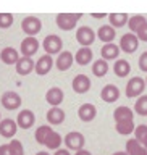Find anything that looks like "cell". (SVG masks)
I'll use <instances>...</instances> for the list:
<instances>
[{
  "label": "cell",
  "instance_id": "cell-1",
  "mask_svg": "<svg viewBox=\"0 0 147 155\" xmlns=\"http://www.w3.org/2000/svg\"><path fill=\"white\" fill-rule=\"evenodd\" d=\"M42 47H44V50H45L47 55H55V53H60L63 52L62 48H63V41H62V37L60 36H57V34H48V36L44 39V42H42Z\"/></svg>",
  "mask_w": 147,
  "mask_h": 155
},
{
  "label": "cell",
  "instance_id": "cell-2",
  "mask_svg": "<svg viewBox=\"0 0 147 155\" xmlns=\"http://www.w3.org/2000/svg\"><path fill=\"white\" fill-rule=\"evenodd\" d=\"M82 15L79 13H60L57 15L55 21H57V26L63 29V31H71V29L76 28V23L79 21V18Z\"/></svg>",
  "mask_w": 147,
  "mask_h": 155
},
{
  "label": "cell",
  "instance_id": "cell-3",
  "mask_svg": "<svg viewBox=\"0 0 147 155\" xmlns=\"http://www.w3.org/2000/svg\"><path fill=\"white\" fill-rule=\"evenodd\" d=\"M145 89V81L139 76L131 78L126 84V97L128 99H134V97H141Z\"/></svg>",
  "mask_w": 147,
  "mask_h": 155
},
{
  "label": "cell",
  "instance_id": "cell-4",
  "mask_svg": "<svg viewBox=\"0 0 147 155\" xmlns=\"http://www.w3.org/2000/svg\"><path fill=\"white\" fill-rule=\"evenodd\" d=\"M84 136H82L81 133H78V131H70L65 139H63V144L66 145L68 150H75V152H78V150H81L82 147H84Z\"/></svg>",
  "mask_w": 147,
  "mask_h": 155
},
{
  "label": "cell",
  "instance_id": "cell-5",
  "mask_svg": "<svg viewBox=\"0 0 147 155\" xmlns=\"http://www.w3.org/2000/svg\"><path fill=\"white\" fill-rule=\"evenodd\" d=\"M118 47H120L125 53H134L136 50H138V47H139V39H138V36H136V34H133V32H126V34H123V36H121Z\"/></svg>",
  "mask_w": 147,
  "mask_h": 155
},
{
  "label": "cell",
  "instance_id": "cell-6",
  "mask_svg": "<svg viewBox=\"0 0 147 155\" xmlns=\"http://www.w3.org/2000/svg\"><path fill=\"white\" fill-rule=\"evenodd\" d=\"M21 28H23V31L28 34V37H34L36 34L41 32L42 21L37 16H26L21 21Z\"/></svg>",
  "mask_w": 147,
  "mask_h": 155
},
{
  "label": "cell",
  "instance_id": "cell-7",
  "mask_svg": "<svg viewBox=\"0 0 147 155\" xmlns=\"http://www.w3.org/2000/svg\"><path fill=\"white\" fill-rule=\"evenodd\" d=\"M0 102H2V105L7 110H18V107L21 105V97H19V94H16V92H13V91H7L2 94Z\"/></svg>",
  "mask_w": 147,
  "mask_h": 155
},
{
  "label": "cell",
  "instance_id": "cell-8",
  "mask_svg": "<svg viewBox=\"0 0 147 155\" xmlns=\"http://www.w3.org/2000/svg\"><path fill=\"white\" fill-rule=\"evenodd\" d=\"M76 41L81 44V47H89L95 41V32L89 26H82L76 31Z\"/></svg>",
  "mask_w": 147,
  "mask_h": 155
},
{
  "label": "cell",
  "instance_id": "cell-9",
  "mask_svg": "<svg viewBox=\"0 0 147 155\" xmlns=\"http://www.w3.org/2000/svg\"><path fill=\"white\" fill-rule=\"evenodd\" d=\"M39 50V41L36 37H26L21 41V45H19V52L23 53V57L31 58L34 53H37Z\"/></svg>",
  "mask_w": 147,
  "mask_h": 155
},
{
  "label": "cell",
  "instance_id": "cell-10",
  "mask_svg": "<svg viewBox=\"0 0 147 155\" xmlns=\"http://www.w3.org/2000/svg\"><path fill=\"white\" fill-rule=\"evenodd\" d=\"M15 121H16L18 128L29 129V128L34 124V121H36V115H34L31 110L24 108V110H21V111L18 113V116H16V120H15Z\"/></svg>",
  "mask_w": 147,
  "mask_h": 155
},
{
  "label": "cell",
  "instance_id": "cell-11",
  "mask_svg": "<svg viewBox=\"0 0 147 155\" xmlns=\"http://www.w3.org/2000/svg\"><path fill=\"white\" fill-rule=\"evenodd\" d=\"M16 129H18V124L15 120L5 118V120L0 121V136H2V137L13 139V136L16 134Z\"/></svg>",
  "mask_w": 147,
  "mask_h": 155
},
{
  "label": "cell",
  "instance_id": "cell-12",
  "mask_svg": "<svg viewBox=\"0 0 147 155\" xmlns=\"http://www.w3.org/2000/svg\"><path fill=\"white\" fill-rule=\"evenodd\" d=\"M52 68H53V58L45 53V55H42L36 61V68H34V71H36L39 76H45V74L50 73Z\"/></svg>",
  "mask_w": 147,
  "mask_h": 155
},
{
  "label": "cell",
  "instance_id": "cell-13",
  "mask_svg": "<svg viewBox=\"0 0 147 155\" xmlns=\"http://www.w3.org/2000/svg\"><path fill=\"white\" fill-rule=\"evenodd\" d=\"M71 86H73V91L76 94H86L91 89V79L86 74H76Z\"/></svg>",
  "mask_w": 147,
  "mask_h": 155
},
{
  "label": "cell",
  "instance_id": "cell-14",
  "mask_svg": "<svg viewBox=\"0 0 147 155\" xmlns=\"http://www.w3.org/2000/svg\"><path fill=\"white\" fill-rule=\"evenodd\" d=\"M100 97L104 102H107V104H115V102L120 99V89L115 84H107V86H104V89H102Z\"/></svg>",
  "mask_w": 147,
  "mask_h": 155
},
{
  "label": "cell",
  "instance_id": "cell-15",
  "mask_svg": "<svg viewBox=\"0 0 147 155\" xmlns=\"http://www.w3.org/2000/svg\"><path fill=\"white\" fill-rule=\"evenodd\" d=\"M95 115H97V108H95V105H92V104H82L79 108H78V116H79V120L84 121V123L92 121L95 118Z\"/></svg>",
  "mask_w": 147,
  "mask_h": 155
},
{
  "label": "cell",
  "instance_id": "cell-16",
  "mask_svg": "<svg viewBox=\"0 0 147 155\" xmlns=\"http://www.w3.org/2000/svg\"><path fill=\"white\" fill-rule=\"evenodd\" d=\"M16 73L19 76H28L31 71H34L36 68V61H32V58H28V57H21L16 63Z\"/></svg>",
  "mask_w": 147,
  "mask_h": 155
},
{
  "label": "cell",
  "instance_id": "cell-17",
  "mask_svg": "<svg viewBox=\"0 0 147 155\" xmlns=\"http://www.w3.org/2000/svg\"><path fill=\"white\" fill-rule=\"evenodd\" d=\"M63 99H65V94H63V91L60 87H50V89L45 92V100H47V104L52 105V107H58L63 102Z\"/></svg>",
  "mask_w": 147,
  "mask_h": 155
},
{
  "label": "cell",
  "instance_id": "cell-18",
  "mask_svg": "<svg viewBox=\"0 0 147 155\" xmlns=\"http://www.w3.org/2000/svg\"><path fill=\"white\" fill-rule=\"evenodd\" d=\"M19 58L21 57H19L18 50L13 47H5V48H2V52H0V60H2L5 65H16Z\"/></svg>",
  "mask_w": 147,
  "mask_h": 155
},
{
  "label": "cell",
  "instance_id": "cell-19",
  "mask_svg": "<svg viewBox=\"0 0 147 155\" xmlns=\"http://www.w3.org/2000/svg\"><path fill=\"white\" fill-rule=\"evenodd\" d=\"M73 61H75L73 53L68 52V50H63L60 55L57 57V70H58V71H66V70H70L71 65H73Z\"/></svg>",
  "mask_w": 147,
  "mask_h": 155
},
{
  "label": "cell",
  "instance_id": "cell-20",
  "mask_svg": "<svg viewBox=\"0 0 147 155\" xmlns=\"http://www.w3.org/2000/svg\"><path fill=\"white\" fill-rule=\"evenodd\" d=\"M100 55H102V60H118V55H120V47L116 44H104V47L100 48Z\"/></svg>",
  "mask_w": 147,
  "mask_h": 155
},
{
  "label": "cell",
  "instance_id": "cell-21",
  "mask_svg": "<svg viewBox=\"0 0 147 155\" xmlns=\"http://www.w3.org/2000/svg\"><path fill=\"white\" fill-rule=\"evenodd\" d=\"M92 58H94V53H92L91 47H81L79 50L75 53V61L81 66L89 65V63L92 61Z\"/></svg>",
  "mask_w": 147,
  "mask_h": 155
},
{
  "label": "cell",
  "instance_id": "cell-22",
  "mask_svg": "<svg viewBox=\"0 0 147 155\" xmlns=\"http://www.w3.org/2000/svg\"><path fill=\"white\" fill-rule=\"evenodd\" d=\"M115 36H116V31H115V28L110 26V24H104V26H100L97 29V37H99V41H102L104 44H112Z\"/></svg>",
  "mask_w": 147,
  "mask_h": 155
},
{
  "label": "cell",
  "instance_id": "cell-23",
  "mask_svg": "<svg viewBox=\"0 0 147 155\" xmlns=\"http://www.w3.org/2000/svg\"><path fill=\"white\" fill-rule=\"evenodd\" d=\"M113 118H115V123H120V121H128V120H133L134 118V111L126 105H121V107H116L115 111H113Z\"/></svg>",
  "mask_w": 147,
  "mask_h": 155
},
{
  "label": "cell",
  "instance_id": "cell-24",
  "mask_svg": "<svg viewBox=\"0 0 147 155\" xmlns=\"http://www.w3.org/2000/svg\"><path fill=\"white\" fill-rule=\"evenodd\" d=\"M113 71H115V74L118 76V78H126V76H129V73H131V65H129V61L125 60V58H118V60L115 61V65H113Z\"/></svg>",
  "mask_w": 147,
  "mask_h": 155
},
{
  "label": "cell",
  "instance_id": "cell-25",
  "mask_svg": "<svg viewBox=\"0 0 147 155\" xmlns=\"http://www.w3.org/2000/svg\"><path fill=\"white\" fill-rule=\"evenodd\" d=\"M47 121L50 124H62L63 121H65V111H63L60 107H52V108L47 111Z\"/></svg>",
  "mask_w": 147,
  "mask_h": 155
},
{
  "label": "cell",
  "instance_id": "cell-26",
  "mask_svg": "<svg viewBox=\"0 0 147 155\" xmlns=\"http://www.w3.org/2000/svg\"><path fill=\"white\" fill-rule=\"evenodd\" d=\"M128 155H147V149L144 147L142 144H139L136 139H129L126 142V150Z\"/></svg>",
  "mask_w": 147,
  "mask_h": 155
},
{
  "label": "cell",
  "instance_id": "cell-27",
  "mask_svg": "<svg viewBox=\"0 0 147 155\" xmlns=\"http://www.w3.org/2000/svg\"><path fill=\"white\" fill-rule=\"evenodd\" d=\"M145 24H147V18L145 16H142V15H134V16L129 18L128 28H129V31L133 34H138V31L141 28H144Z\"/></svg>",
  "mask_w": 147,
  "mask_h": 155
},
{
  "label": "cell",
  "instance_id": "cell-28",
  "mask_svg": "<svg viewBox=\"0 0 147 155\" xmlns=\"http://www.w3.org/2000/svg\"><path fill=\"white\" fill-rule=\"evenodd\" d=\"M62 144H63V137L58 133H55V131H52V133L47 136L45 142H44V145H45L47 149H50V150H58Z\"/></svg>",
  "mask_w": 147,
  "mask_h": 155
},
{
  "label": "cell",
  "instance_id": "cell-29",
  "mask_svg": "<svg viewBox=\"0 0 147 155\" xmlns=\"http://www.w3.org/2000/svg\"><path fill=\"white\" fill-rule=\"evenodd\" d=\"M109 21L112 28H123L125 24H128L129 16L126 13H112L109 15Z\"/></svg>",
  "mask_w": 147,
  "mask_h": 155
},
{
  "label": "cell",
  "instance_id": "cell-30",
  "mask_svg": "<svg viewBox=\"0 0 147 155\" xmlns=\"http://www.w3.org/2000/svg\"><path fill=\"white\" fill-rule=\"evenodd\" d=\"M115 129L116 133L121 136H128L131 133H134V120H128V121H120V123H115Z\"/></svg>",
  "mask_w": 147,
  "mask_h": 155
},
{
  "label": "cell",
  "instance_id": "cell-31",
  "mask_svg": "<svg viewBox=\"0 0 147 155\" xmlns=\"http://www.w3.org/2000/svg\"><path fill=\"white\" fill-rule=\"evenodd\" d=\"M92 73L97 76V78H102L105 76L107 73H109V63H107L105 60H95L94 63H92Z\"/></svg>",
  "mask_w": 147,
  "mask_h": 155
},
{
  "label": "cell",
  "instance_id": "cell-32",
  "mask_svg": "<svg viewBox=\"0 0 147 155\" xmlns=\"http://www.w3.org/2000/svg\"><path fill=\"white\" fill-rule=\"evenodd\" d=\"M52 128L50 126H47V124H42V126H39V128L36 129V134H34V137H36V140H37V144H42L44 145V142H45V139H47V136L52 133Z\"/></svg>",
  "mask_w": 147,
  "mask_h": 155
},
{
  "label": "cell",
  "instance_id": "cell-33",
  "mask_svg": "<svg viewBox=\"0 0 147 155\" xmlns=\"http://www.w3.org/2000/svg\"><path fill=\"white\" fill-rule=\"evenodd\" d=\"M134 111L141 116H147V95L142 94L141 97H138L134 104Z\"/></svg>",
  "mask_w": 147,
  "mask_h": 155
},
{
  "label": "cell",
  "instance_id": "cell-34",
  "mask_svg": "<svg viewBox=\"0 0 147 155\" xmlns=\"http://www.w3.org/2000/svg\"><path fill=\"white\" fill-rule=\"evenodd\" d=\"M8 152L10 155H24V147L18 139H12L8 144Z\"/></svg>",
  "mask_w": 147,
  "mask_h": 155
},
{
  "label": "cell",
  "instance_id": "cell-35",
  "mask_svg": "<svg viewBox=\"0 0 147 155\" xmlns=\"http://www.w3.org/2000/svg\"><path fill=\"white\" fill-rule=\"evenodd\" d=\"M134 139L139 144H144V140L147 139V124H139L134 129Z\"/></svg>",
  "mask_w": 147,
  "mask_h": 155
},
{
  "label": "cell",
  "instance_id": "cell-36",
  "mask_svg": "<svg viewBox=\"0 0 147 155\" xmlns=\"http://www.w3.org/2000/svg\"><path fill=\"white\" fill-rule=\"evenodd\" d=\"M13 24V15L10 13H0V28L8 29Z\"/></svg>",
  "mask_w": 147,
  "mask_h": 155
},
{
  "label": "cell",
  "instance_id": "cell-37",
  "mask_svg": "<svg viewBox=\"0 0 147 155\" xmlns=\"http://www.w3.org/2000/svg\"><path fill=\"white\" fill-rule=\"evenodd\" d=\"M139 68H141V71H144L147 73V50L144 53H141V57H139Z\"/></svg>",
  "mask_w": 147,
  "mask_h": 155
},
{
  "label": "cell",
  "instance_id": "cell-38",
  "mask_svg": "<svg viewBox=\"0 0 147 155\" xmlns=\"http://www.w3.org/2000/svg\"><path fill=\"white\" fill-rule=\"evenodd\" d=\"M136 36H138V39H139V41H142V42H147V24H145L144 28H141V29H139Z\"/></svg>",
  "mask_w": 147,
  "mask_h": 155
},
{
  "label": "cell",
  "instance_id": "cell-39",
  "mask_svg": "<svg viewBox=\"0 0 147 155\" xmlns=\"http://www.w3.org/2000/svg\"><path fill=\"white\" fill-rule=\"evenodd\" d=\"M0 155H10V152H8V144L0 145Z\"/></svg>",
  "mask_w": 147,
  "mask_h": 155
},
{
  "label": "cell",
  "instance_id": "cell-40",
  "mask_svg": "<svg viewBox=\"0 0 147 155\" xmlns=\"http://www.w3.org/2000/svg\"><path fill=\"white\" fill-rule=\"evenodd\" d=\"M53 155H71L70 153V150L68 149H58V150H55V153Z\"/></svg>",
  "mask_w": 147,
  "mask_h": 155
},
{
  "label": "cell",
  "instance_id": "cell-41",
  "mask_svg": "<svg viewBox=\"0 0 147 155\" xmlns=\"http://www.w3.org/2000/svg\"><path fill=\"white\" fill-rule=\"evenodd\" d=\"M75 155H92V153L89 152V150H86V149H81V150H78Z\"/></svg>",
  "mask_w": 147,
  "mask_h": 155
},
{
  "label": "cell",
  "instance_id": "cell-42",
  "mask_svg": "<svg viewBox=\"0 0 147 155\" xmlns=\"http://www.w3.org/2000/svg\"><path fill=\"white\" fill-rule=\"evenodd\" d=\"M105 16H107V13H92V18H95V19H100Z\"/></svg>",
  "mask_w": 147,
  "mask_h": 155
},
{
  "label": "cell",
  "instance_id": "cell-43",
  "mask_svg": "<svg viewBox=\"0 0 147 155\" xmlns=\"http://www.w3.org/2000/svg\"><path fill=\"white\" fill-rule=\"evenodd\" d=\"M36 155H50V153H48V152H44V150H42V152H37Z\"/></svg>",
  "mask_w": 147,
  "mask_h": 155
},
{
  "label": "cell",
  "instance_id": "cell-44",
  "mask_svg": "<svg viewBox=\"0 0 147 155\" xmlns=\"http://www.w3.org/2000/svg\"><path fill=\"white\" fill-rule=\"evenodd\" d=\"M113 155H128V153H126V152H115Z\"/></svg>",
  "mask_w": 147,
  "mask_h": 155
},
{
  "label": "cell",
  "instance_id": "cell-45",
  "mask_svg": "<svg viewBox=\"0 0 147 155\" xmlns=\"http://www.w3.org/2000/svg\"><path fill=\"white\" fill-rule=\"evenodd\" d=\"M142 145H144V147H145V149H147V139H145V140H144V144H142Z\"/></svg>",
  "mask_w": 147,
  "mask_h": 155
},
{
  "label": "cell",
  "instance_id": "cell-46",
  "mask_svg": "<svg viewBox=\"0 0 147 155\" xmlns=\"http://www.w3.org/2000/svg\"><path fill=\"white\" fill-rule=\"evenodd\" d=\"M0 121H2V115H0Z\"/></svg>",
  "mask_w": 147,
  "mask_h": 155
},
{
  "label": "cell",
  "instance_id": "cell-47",
  "mask_svg": "<svg viewBox=\"0 0 147 155\" xmlns=\"http://www.w3.org/2000/svg\"><path fill=\"white\" fill-rule=\"evenodd\" d=\"M145 86H147V79H145Z\"/></svg>",
  "mask_w": 147,
  "mask_h": 155
}]
</instances>
